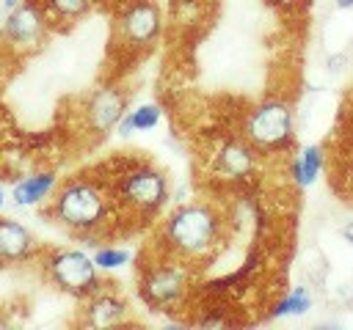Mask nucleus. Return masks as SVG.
I'll list each match as a JSON object with an SVG mask.
<instances>
[{
    "instance_id": "1",
    "label": "nucleus",
    "mask_w": 353,
    "mask_h": 330,
    "mask_svg": "<svg viewBox=\"0 0 353 330\" xmlns=\"http://www.w3.org/2000/svg\"><path fill=\"white\" fill-rule=\"evenodd\" d=\"M221 220L207 204H185L176 206L163 223V242L171 253L185 258H199L218 245Z\"/></svg>"
},
{
    "instance_id": "2",
    "label": "nucleus",
    "mask_w": 353,
    "mask_h": 330,
    "mask_svg": "<svg viewBox=\"0 0 353 330\" xmlns=\"http://www.w3.org/2000/svg\"><path fill=\"white\" fill-rule=\"evenodd\" d=\"M110 212L108 195L99 184L88 179H74L63 184L52 201V214L61 226L72 231H94L105 223Z\"/></svg>"
},
{
    "instance_id": "3",
    "label": "nucleus",
    "mask_w": 353,
    "mask_h": 330,
    "mask_svg": "<svg viewBox=\"0 0 353 330\" xmlns=\"http://www.w3.org/2000/svg\"><path fill=\"white\" fill-rule=\"evenodd\" d=\"M47 278L66 294L72 297H91L99 292V278H97V264L94 256L66 248V250H55L47 256L44 261Z\"/></svg>"
},
{
    "instance_id": "4",
    "label": "nucleus",
    "mask_w": 353,
    "mask_h": 330,
    "mask_svg": "<svg viewBox=\"0 0 353 330\" xmlns=\"http://www.w3.org/2000/svg\"><path fill=\"white\" fill-rule=\"evenodd\" d=\"M245 138L256 148H281L292 138V110L281 99H268L256 104L245 121Z\"/></svg>"
},
{
    "instance_id": "5",
    "label": "nucleus",
    "mask_w": 353,
    "mask_h": 330,
    "mask_svg": "<svg viewBox=\"0 0 353 330\" xmlns=\"http://www.w3.org/2000/svg\"><path fill=\"white\" fill-rule=\"evenodd\" d=\"M168 198V179L152 165L132 168L119 182V201L135 212H157Z\"/></svg>"
},
{
    "instance_id": "6",
    "label": "nucleus",
    "mask_w": 353,
    "mask_h": 330,
    "mask_svg": "<svg viewBox=\"0 0 353 330\" xmlns=\"http://www.w3.org/2000/svg\"><path fill=\"white\" fill-rule=\"evenodd\" d=\"M185 289H188V275L179 264L152 267L141 280V297L154 308L174 305L185 294Z\"/></svg>"
},
{
    "instance_id": "7",
    "label": "nucleus",
    "mask_w": 353,
    "mask_h": 330,
    "mask_svg": "<svg viewBox=\"0 0 353 330\" xmlns=\"http://www.w3.org/2000/svg\"><path fill=\"white\" fill-rule=\"evenodd\" d=\"M47 28V8L44 3L36 0H22L17 8L8 11L6 25H3V36L17 44V47H33L41 41Z\"/></svg>"
},
{
    "instance_id": "8",
    "label": "nucleus",
    "mask_w": 353,
    "mask_h": 330,
    "mask_svg": "<svg viewBox=\"0 0 353 330\" xmlns=\"http://www.w3.org/2000/svg\"><path fill=\"white\" fill-rule=\"evenodd\" d=\"M119 33L130 47H149L160 33V8L152 0H132L119 16Z\"/></svg>"
},
{
    "instance_id": "9",
    "label": "nucleus",
    "mask_w": 353,
    "mask_h": 330,
    "mask_svg": "<svg viewBox=\"0 0 353 330\" xmlns=\"http://www.w3.org/2000/svg\"><path fill=\"white\" fill-rule=\"evenodd\" d=\"M124 104H127V99H124V94L119 88H113V85L99 88L88 99V107H85V116H88L91 129L94 132H102V135L110 132V129H116L119 121H121V116H124Z\"/></svg>"
},
{
    "instance_id": "10",
    "label": "nucleus",
    "mask_w": 353,
    "mask_h": 330,
    "mask_svg": "<svg viewBox=\"0 0 353 330\" xmlns=\"http://www.w3.org/2000/svg\"><path fill=\"white\" fill-rule=\"evenodd\" d=\"M33 248L36 242L22 223L0 217V261H22L33 253Z\"/></svg>"
},
{
    "instance_id": "11",
    "label": "nucleus",
    "mask_w": 353,
    "mask_h": 330,
    "mask_svg": "<svg viewBox=\"0 0 353 330\" xmlns=\"http://www.w3.org/2000/svg\"><path fill=\"white\" fill-rule=\"evenodd\" d=\"M127 316V302L116 294H91L88 305H85V324L91 327H113L119 322H124Z\"/></svg>"
},
{
    "instance_id": "12",
    "label": "nucleus",
    "mask_w": 353,
    "mask_h": 330,
    "mask_svg": "<svg viewBox=\"0 0 353 330\" xmlns=\"http://www.w3.org/2000/svg\"><path fill=\"white\" fill-rule=\"evenodd\" d=\"M215 168L223 173V176H245L254 170V151L251 146L240 143V140H229L221 146L218 157H215Z\"/></svg>"
},
{
    "instance_id": "13",
    "label": "nucleus",
    "mask_w": 353,
    "mask_h": 330,
    "mask_svg": "<svg viewBox=\"0 0 353 330\" xmlns=\"http://www.w3.org/2000/svg\"><path fill=\"white\" fill-rule=\"evenodd\" d=\"M55 187V173L44 170V173H33V176H25L22 182L14 184L11 190V198L17 206H33V204H41Z\"/></svg>"
},
{
    "instance_id": "14",
    "label": "nucleus",
    "mask_w": 353,
    "mask_h": 330,
    "mask_svg": "<svg viewBox=\"0 0 353 330\" xmlns=\"http://www.w3.org/2000/svg\"><path fill=\"white\" fill-rule=\"evenodd\" d=\"M320 168H323V151H320V146H306L301 151V157L295 160V165H292V176H295V182L301 187H309V184H314Z\"/></svg>"
},
{
    "instance_id": "15",
    "label": "nucleus",
    "mask_w": 353,
    "mask_h": 330,
    "mask_svg": "<svg viewBox=\"0 0 353 330\" xmlns=\"http://www.w3.org/2000/svg\"><path fill=\"white\" fill-rule=\"evenodd\" d=\"M312 308V294L303 289V286H295L290 294H284L276 308H273V316H301Z\"/></svg>"
},
{
    "instance_id": "16",
    "label": "nucleus",
    "mask_w": 353,
    "mask_h": 330,
    "mask_svg": "<svg viewBox=\"0 0 353 330\" xmlns=\"http://www.w3.org/2000/svg\"><path fill=\"white\" fill-rule=\"evenodd\" d=\"M91 6H94V0H44L47 14H52V16H58V19H77V16H83Z\"/></svg>"
},
{
    "instance_id": "17",
    "label": "nucleus",
    "mask_w": 353,
    "mask_h": 330,
    "mask_svg": "<svg viewBox=\"0 0 353 330\" xmlns=\"http://www.w3.org/2000/svg\"><path fill=\"white\" fill-rule=\"evenodd\" d=\"M130 121H132V129L135 132L154 129L160 124V107L157 104H141V107L130 110Z\"/></svg>"
},
{
    "instance_id": "18",
    "label": "nucleus",
    "mask_w": 353,
    "mask_h": 330,
    "mask_svg": "<svg viewBox=\"0 0 353 330\" xmlns=\"http://www.w3.org/2000/svg\"><path fill=\"white\" fill-rule=\"evenodd\" d=\"M130 261V250L124 248H99L94 253V264L99 270H116V267H124Z\"/></svg>"
},
{
    "instance_id": "19",
    "label": "nucleus",
    "mask_w": 353,
    "mask_h": 330,
    "mask_svg": "<svg viewBox=\"0 0 353 330\" xmlns=\"http://www.w3.org/2000/svg\"><path fill=\"white\" fill-rule=\"evenodd\" d=\"M342 236H345V239H347V242H350V245H353V220H350V223H345V226H342Z\"/></svg>"
},
{
    "instance_id": "20",
    "label": "nucleus",
    "mask_w": 353,
    "mask_h": 330,
    "mask_svg": "<svg viewBox=\"0 0 353 330\" xmlns=\"http://www.w3.org/2000/svg\"><path fill=\"white\" fill-rule=\"evenodd\" d=\"M19 3H22V0H3V6H6V8H8V11H11V8H17V6H19Z\"/></svg>"
},
{
    "instance_id": "21",
    "label": "nucleus",
    "mask_w": 353,
    "mask_h": 330,
    "mask_svg": "<svg viewBox=\"0 0 353 330\" xmlns=\"http://www.w3.org/2000/svg\"><path fill=\"white\" fill-rule=\"evenodd\" d=\"M339 8H353V0H336Z\"/></svg>"
},
{
    "instance_id": "22",
    "label": "nucleus",
    "mask_w": 353,
    "mask_h": 330,
    "mask_svg": "<svg viewBox=\"0 0 353 330\" xmlns=\"http://www.w3.org/2000/svg\"><path fill=\"white\" fill-rule=\"evenodd\" d=\"M273 3H279V6H290V3H295V0H273Z\"/></svg>"
},
{
    "instance_id": "23",
    "label": "nucleus",
    "mask_w": 353,
    "mask_h": 330,
    "mask_svg": "<svg viewBox=\"0 0 353 330\" xmlns=\"http://www.w3.org/2000/svg\"><path fill=\"white\" fill-rule=\"evenodd\" d=\"M3 201H6V195H3V190H0V206H3Z\"/></svg>"
}]
</instances>
